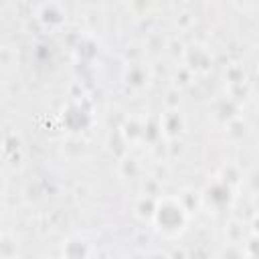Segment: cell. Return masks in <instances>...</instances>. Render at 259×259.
I'll return each mask as SVG.
<instances>
[{"label":"cell","mask_w":259,"mask_h":259,"mask_svg":"<svg viewBox=\"0 0 259 259\" xmlns=\"http://www.w3.org/2000/svg\"><path fill=\"white\" fill-rule=\"evenodd\" d=\"M154 221L162 231H178L186 221V211L176 201H160L154 211Z\"/></svg>","instance_id":"6da1fadb"},{"label":"cell","mask_w":259,"mask_h":259,"mask_svg":"<svg viewBox=\"0 0 259 259\" xmlns=\"http://www.w3.org/2000/svg\"><path fill=\"white\" fill-rule=\"evenodd\" d=\"M61 117H63V123L71 130V132H81V130H87L91 125V113L81 109L77 103L67 105L61 113Z\"/></svg>","instance_id":"7a4b0ae2"},{"label":"cell","mask_w":259,"mask_h":259,"mask_svg":"<svg viewBox=\"0 0 259 259\" xmlns=\"http://www.w3.org/2000/svg\"><path fill=\"white\" fill-rule=\"evenodd\" d=\"M233 199V186L221 182V180H215L211 182L207 188H205V201L213 207H227Z\"/></svg>","instance_id":"3957f363"},{"label":"cell","mask_w":259,"mask_h":259,"mask_svg":"<svg viewBox=\"0 0 259 259\" xmlns=\"http://www.w3.org/2000/svg\"><path fill=\"white\" fill-rule=\"evenodd\" d=\"M75 55L77 61L91 63V59L97 55V41L93 37H79V41L75 43Z\"/></svg>","instance_id":"277c9868"},{"label":"cell","mask_w":259,"mask_h":259,"mask_svg":"<svg viewBox=\"0 0 259 259\" xmlns=\"http://www.w3.org/2000/svg\"><path fill=\"white\" fill-rule=\"evenodd\" d=\"M63 9L57 3H45L39 9V19L43 25H59L63 21Z\"/></svg>","instance_id":"5b68a950"},{"label":"cell","mask_w":259,"mask_h":259,"mask_svg":"<svg viewBox=\"0 0 259 259\" xmlns=\"http://www.w3.org/2000/svg\"><path fill=\"white\" fill-rule=\"evenodd\" d=\"M186 63H188V67L209 69V67H211V55L205 53L201 47H190V49L186 51Z\"/></svg>","instance_id":"8992f818"},{"label":"cell","mask_w":259,"mask_h":259,"mask_svg":"<svg viewBox=\"0 0 259 259\" xmlns=\"http://www.w3.org/2000/svg\"><path fill=\"white\" fill-rule=\"evenodd\" d=\"M215 113H217V117L221 121H229V119H233V117L239 115V103L235 99H231V97H225V99H221L217 103Z\"/></svg>","instance_id":"52a82bcc"},{"label":"cell","mask_w":259,"mask_h":259,"mask_svg":"<svg viewBox=\"0 0 259 259\" xmlns=\"http://www.w3.org/2000/svg\"><path fill=\"white\" fill-rule=\"evenodd\" d=\"M65 257L67 259H85L87 257V245L81 239H69L65 243Z\"/></svg>","instance_id":"ba28073f"},{"label":"cell","mask_w":259,"mask_h":259,"mask_svg":"<svg viewBox=\"0 0 259 259\" xmlns=\"http://www.w3.org/2000/svg\"><path fill=\"white\" fill-rule=\"evenodd\" d=\"M162 125H164V130H166L168 136H176L180 130H182V117H180V113H178V111H168V113L164 115Z\"/></svg>","instance_id":"9c48e42d"},{"label":"cell","mask_w":259,"mask_h":259,"mask_svg":"<svg viewBox=\"0 0 259 259\" xmlns=\"http://www.w3.org/2000/svg\"><path fill=\"white\" fill-rule=\"evenodd\" d=\"M160 132H162V125L158 123V119H148L146 123H142L140 138L146 140V142H156L160 138Z\"/></svg>","instance_id":"30bf717a"},{"label":"cell","mask_w":259,"mask_h":259,"mask_svg":"<svg viewBox=\"0 0 259 259\" xmlns=\"http://www.w3.org/2000/svg\"><path fill=\"white\" fill-rule=\"evenodd\" d=\"M146 77H148V73H146V69L140 67V65H134V67H130V69L125 71V81H127L130 85H134V87H142V85L146 83Z\"/></svg>","instance_id":"8fae6325"},{"label":"cell","mask_w":259,"mask_h":259,"mask_svg":"<svg viewBox=\"0 0 259 259\" xmlns=\"http://www.w3.org/2000/svg\"><path fill=\"white\" fill-rule=\"evenodd\" d=\"M219 180H221V182H225V184H229V186H235V184H239V180H241V172H239V168H237V166L227 164V166H223V168H221V176H219Z\"/></svg>","instance_id":"7c38bea8"},{"label":"cell","mask_w":259,"mask_h":259,"mask_svg":"<svg viewBox=\"0 0 259 259\" xmlns=\"http://www.w3.org/2000/svg\"><path fill=\"white\" fill-rule=\"evenodd\" d=\"M156 201H154V197H142V199H138V203H136V211H138V215L140 217H154V211H156Z\"/></svg>","instance_id":"4fadbf2b"},{"label":"cell","mask_w":259,"mask_h":259,"mask_svg":"<svg viewBox=\"0 0 259 259\" xmlns=\"http://www.w3.org/2000/svg\"><path fill=\"white\" fill-rule=\"evenodd\" d=\"M227 130H229V136H233V138H243L245 132H247V121H245L241 115H237V117H233V119L227 121Z\"/></svg>","instance_id":"5bb4252c"},{"label":"cell","mask_w":259,"mask_h":259,"mask_svg":"<svg viewBox=\"0 0 259 259\" xmlns=\"http://www.w3.org/2000/svg\"><path fill=\"white\" fill-rule=\"evenodd\" d=\"M121 130H123L121 136L125 138V142H127V140H136V138H140V134H142V123H140L138 119H127Z\"/></svg>","instance_id":"9a60e30c"},{"label":"cell","mask_w":259,"mask_h":259,"mask_svg":"<svg viewBox=\"0 0 259 259\" xmlns=\"http://www.w3.org/2000/svg\"><path fill=\"white\" fill-rule=\"evenodd\" d=\"M229 93H231V99H235L237 103L243 101V99H247L249 97V85H247V81L229 85Z\"/></svg>","instance_id":"2e32d148"},{"label":"cell","mask_w":259,"mask_h":259,"mask_svg":"<svg viewBox=\"0 0 259 259\" xmlns=\"http://www.w3.org/2000/svg\"><path fill=\"white\" fill-rule=\"evenodd\" d=\"M225 77H227L229 85H235V83H243V81H245V69H243L241 65H231V67L227 69Z\"/></svg>","instance_id":"e0dca14e"},{"label":"cell","mask_w":259,"mask_h":259,"mask_svg":"<svg viewBox=\"0 0 259 259\" xmlns=\"http://www.w3.org/2000/svg\"><path fill=\"white\" fill-rule=\"evenodd\" d=\"M109 148L113 150V154L121 156L125 152V138L121 136V132H111L109 134Z\"/></svg>","instance_id":"ac0fdd59"},{"label":"cell","mask_w":259,"mask_h":259,"mask_svg":"<svg viewBox=\"0 0 259 259\" xmlns=\"http://www.w3.org/2000/svg\"><path fill=\"white\" fill-rule=\"evenodd\" d=\"M219 259H245V255H243V251H241L239 247L229 245V247H225V249L221 251Z\"/></svg>","instance_id":"d6986e66"},{"label":"cell","mask_w":259,"mask_h":259,"mask_svg":"<svg viewBox=\"0 0 259 259\" xmlns=\"http://www.w3.org/2000/svg\"><path fill=\"white\" fill-rule=\"evenodd\" d=\"M19 148H21V140H19V136H17V134H9V136L5 138V150H7L9 154H17V152H19Z\"/></svg>","instance_id":"ffe728a7"},{"label":"cell","mask_w":259,"mask_h":259,"mask_svg":"<svg viewBox=\"0 0 259 259\" xmlns=\"http://www.w3.org/2000/svg\"><path fill=\"white\" fill-rule=\"evenodd\" d=\"M180 207H182L184 211H192V209L197 207V195L190 192V190H186V192L180 197Z\"/></svg>","instance_id":"44dd1931"},{"label":"cell","mask_w":259,"mask_h":259,"mask_svg":"<svg viewBox=\"0 0 259 259\" xmlns=\"http://www.w3.org/2000/svg\"><path fill=\"white\" fill-rule=\"evenodd\" d=\"M121 172H123L125 176H134V174L138 172V162H136L134 158H125V160L121 162Z\"/></svg>","instance_id":"7402d4cb"},{"label":"cell","mask_w":259,"mask_h":259,"mask_svg":"<svg viewBox=\"0 0 259 259\" xmlns=\"http://www.w3.org/2000/svg\"><path fill=\"white\" fill-rule=\"evenodd\" d=\"M247 251H249L251 257H257L259 255V237H257V233H253L247 239Z\"/></svg>","instance_id":"603a6c76"},{"label":"cell","mask_w":259,"mask_h":259,"mask_svg":"<svg viewBox=\"0 0 259 259\" xmlns=\"http://www.w3.org/2000/svg\"><path fill=\"white\" fill-rule=\"evenodd\" d=\"M13 251H15V245L11 243V239H7V237L0 239V255L9 257V255H13Z\"/></svg>","instance_id":"cb8c5ba5"},{"label":"cell","mask_w":259,"mask_h":259,"mask_svg":"<svg viewBox=\"0 0 259 259\" xmlns=\"http://www.w3.org/2000/svg\"><path fill=\"white\" fill-rule=\"evenodd\" d=\"M176 79H178L180 83H186V81L190 79V71H188V69H180V71L176 73Z\"/></svg>","instance_id":"d4e9b609"},{"label":"cell","mask_w":259,"mask_h":259,"mask_svg":"<svg viewBox=\"0 0 259 259\" xmlns=\"http://www.w3.org/2000/svg\"><path fill=\"white\" fill-rule=\"evenodd\" d=\"M229 237H231L233 241H237V239L241 237V229H239V225H231V227H229Z\"/></svg>","instance_id":"484cf974"},{"label":"cell","mask_w":259,"mask_h":259,"mask_svg":"<svg viewBox=\"0 0 259 259\" xmlns=\"http://www.w3.org/2000/svg\"><path fill=\"white\" fill-rule=\"evenodd\" d=\"M172 259H184V251H174L172 253Z\"/></svg>","instance_id":"4316f807"},{"label":"cell","mask_w":259,"mask_h":259,"mask_svg":"<svg viewBox=\"0 0 259 259\" xmlns=\"http://www.w3.org/2000/svg\"><path fill=\"white\" fill-rule=\"evenodd\" d=\"M150 259H168V257H166L164 253H154V255H152Z\"/></svg>","instance_id":"83f0119b"},{"label":"cell","mask_w":259,"mask_h":259,"mask_svg":"<svg viewBox=\"0 0 259 259\" xmlns=\"http://www.w3.org/2000/svg\"><path fill=\"white\" fill-rule=\"evenodd\" d=\"M0 188H3V178H0Z\"/></svg>","instance_id":"f1b7e54d"}]
</instances>
